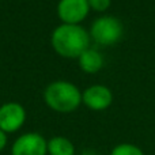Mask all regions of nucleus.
<instances>
[{
	"label": "nucleus",
	"mask_w": 155,
	"mask_h": 155,
	"mask_svg": "<svg viewBox=\"0 0 155 155\" xmlns=\"http://www.w3.org/2000/svg\"><path fill=\"white\" fill-rule=\"evenodd\" d=\"M53 49L63 57L74 59L90 48V34L79 25H65L59 26L52 34Z\"/></svg>",
	"instance_id": "nucleus-1"
},
{
	"label": "nucleus",
	"mask_w": 155,
	"mask_h": 155,
	"mask_svg": "<svg viewBox=\"0 0 155 155\" xmlns=\"http://www.w3.org/2000/svg\"><path fill=\"white\" fill-rule=\"evenodd\" d=\"M45 102L51 109L60 113L74 112L82 102V94L75 84L64 80L53 82L44 93Z\"/></svg>",
	"instance_id": "nucleus-2"
},
{
	"label": "nucleus",
	"mask_w": 155,
	"mask_h": 155,
	"mask_svg": "<svg viewBox=\"0 0 155 155\" xmlns=\"http://www.w3.org/2000/svg\"><path fill=\"white\" fill-rule=\"evenodd\" d=\"M124 34V27L120 19L112 15H105L95 19L91 25L90 35L95 42L104 46L117 44Z\"/></svg>",
	"instance_id": "nucleus-3"
},
{
	"label": "nucleus",
	"mask_w": 155,
	"mask_h": 155,
	"mask_svg": "<svg viewBox=\"0 0 155 155\" xmlns=\"http://www.w3.org/2000/svg\"><path fill=\"white\" fill-rule=\"evenodd\" d=\"M11 155H48V142L37 132L25 134L14 142Z\"/></svg>",
	"instance_id": "nucleus-4"
},
{
	"label": "nucleus",
	"mask_w": 155,
	"mask_h": 155,
	"mask_svg": "<svg viewBox=\"0 0 155 155\" xmlns=\"http://www.w3.org/2000/svg\"><path fill=\"white\" fill-rule=\"evenodd\" d=\"M26 120L23 106L16 102H8L0 106V129L5 134L16 132Z\"/></svg>",
	"instance_id": "nucleus-5"
},
{
	"label": "nucleus",
	"mask_w": 155,
	"mask_h": 155,
	"mask_svg": "<svg viewBox=\"0 0 155 155\" xmlns=\"http://www.w3.org/2000/svg\"><path fill=\"white\" fill-rule=\"evenodd\" d=\"M90 11L87 0H60L57 5L59 18L65 25H79Z\"/></svg>",
	"instance_id": "nucleus-6"
},
{
	"label": "nucleus",
	"mask_w": 155,
	"mask_h": 155,
	"mask_svg": "<svg viewBox=\"0 0 155 155\" xmlns=\"http://www.w3.org/2000/svg\"><path fill=\"white\" fill-rule=\"evenodd\" d=\"M82 102L91 110H105L112 105L113 94L110 88L102 84H94L86 88L82 94Z\"/></svg>",
	"instance_id": "nucleus-7"
},
{
	"label": "nucleus",
	"mask_w": 155,
	"mask_h": 155,
	"mask_svg": "<svg viewBox=\"0 0 155 155\" xmlns=\"http://www.w3.org/2000/svg\"><path fill=\"white\" fill-rule=\"evenodd\" d=\"M79 65L86 74H95L104 65V57L95 49L88 48L79 56Z\"/></svg>",
	"instance_id": "nucleus-8"
},
{
	"label": "nucleus",
	"mask_w": 155,
	"mask_h": 155,
	"mask_svg": "<svg viewBox=\"0 0 155 155\" xmlns=\"http://www.w3.org/2000/svg\"><path fill=\"white\" fill-rule=\"evenodd\" d=\"M48 155H75V146L64 136H54L48 142Z\"/></svg>",
	"instance_id": "nucleus-9"
},
{
	"label": "nucleus",
	"mask_w": 155,
	"mask_h": 155,
	"mask_svg": "<svg viewBox=\"0 0 155 155\" xmlns=\"http://www.w3.org/2000/svg\"><path fill=\"white\" fill-rule=\"evenodd\" d=\"M110 155H144V153L135 144L121 143V144H117L113 148Z\"/></svg>",
	"instance_id": "nucleus-10"
},
{
	"label": "nucleus",
	"mask_w": 155,
	"mask_h": 155,
	"mask_svg": "<svg viewBox=\"0 0 155 155\" xmlns=\"http://www.w3.org/2000/svg\"><path fill=\"white\" fill-rule=\"evenodd\" d=\"M87 2H88L90 8H93L94 11H99V12H102V11H106L107 8L110 7L112 0H87Z\"/></svg>",
	"instance_id": "nucleus-11"
},
{
	"label": "nucleus",
	"mask_w": 155,
	"mask_h": 155,
	"mask_svg": "<svg viewBox=\"0 0 155 155\" xmlns=\"http://www.w3.org/2000/svg\"><path fill=\"white\" fill-rule=\"evenodd\" d=\"M7 146V134L0 129V151H3Z\"/></svg>",
	"instance_id": "nucleus-12"
},
{
	"label": "nucleus",
	"mask_w": 155,
	"mask_h": 155,
	"mask_svg": "<svg viewBox=\"0 0 155 155\" xmlns=\"http://www.w3.org/2000/svg\"><path fill=\"white\" fill-rule=\"evenodd\" d=\"M82 155H98V154H97L95 151H93V150H86V151H83Z\"/></svg>",
	"instance_id": "nucleus-13"
}]
</instances>
